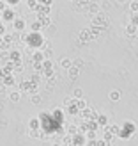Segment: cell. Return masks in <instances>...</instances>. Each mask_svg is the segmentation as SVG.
Masks as SVG:
<instances>
[{"instance_id":"cell-15","label":"cell","mask_w":138,"mask_h":146,"mask_svg":"<svg viewBox=\"0 0 138 146\" xmlns=\"http://www.w3.org/2000/svg\"><path fill=\"white\" fill-rule=\"evenodd\" d=\"M41 29H43V25H41V21L37 20V21H34V23L30 25V32H41Z\"/></svg>"},{"instance_id":"cell-8","label":"cell","mask_w":138,"mask_h":146,"mask_svg":"<svg viewBox=\"0 0 138 146\" xmlns=\"http://www.w3.org/2000/svg\"><path fill=\"white\" fill-rule=\"evenodd\" d=\"M60 66L64 70H71L73 68V61L69 59V57H62V59H60Z\"/></svg>"},{"instance_id":"cell-10","label":"cell","mask_w":138,"mask_h":146,"mask_svg":"<svg viewBox=\"0 0 138 146\" xmlns=\"http://www.w3.org/2000/svg\"><path fill=\"white\" fill-rule=\"evenodd\" d=\"M12 27L16 29V31H25V21L21 20V18H16L12 21Z\"/></svg>"},{"instance_id":"cell-3","label":"cell","mask_w":138,"mask_h":146,"mask_svg":"<svg viewBox=\"0 0 138 146\" xmlns=\"http://www.w3.org/2000/svg\"><path fill=\"white\" fill-rule=\"evenodd\" d=\"M28 130H34V132L41 130V121H39V118H32L30 121H28Z\"/></svg>"},{"instance_id":"cell-20","label":"cell","mask_w":138,"mask_h":146,"mask_svg":"<svg viewBox=\"0 0 138 146\" xmlns=\"http://www.w3.org/2000/svg\"><path fill=\"white\" fill-rule=\"evenodd\" d=\"M129 11H131L133 14H138V2H129Z\"/></svg>"},{"instance_id":"cell-4","label":"cell","mask_w":138,"mask_h":146,"mask_svg":"<svg viewBox=\"0 0 138 146\" xmlns=\"http://www.w3.org/2000/svg\"><path fill=\"white\" fill-rule=\"evenodd\" d=\"M138 34V27L133 25V23H128L126 25V36H129V38H133V36Z\"/></svg>"},{"instance_id":"cell-19","label":"cell","mask_w":138,"mask_h":146,"mask_svg":"<svg viewBox=\"0 0 138 146\" xmlns=\"http://www.w3.org/2000/svg\"><path fill=\"white\" fill-rule=\"evenodd\" d=\"M85 141H87V139H85V135L78 134V135H76V141H75V144H76V146H82V144H85Z\"/></svg>"},{"instance_id":"cell-28","label":"cell","mask_w":138,"mask_h":146,"mask_svg":"<svg viewBox=\"0 0 138 146\" xmlns=\"http://www.w3.org/2000/svg\"><path fill=\"white\" fill-rule=\"evenodd\" d=\"M67 132H69V134H76V132H78V130H76V125H69Z\"/></svg>"},{"instance_id":"cell-26","label":"cell","mask_w":138,"mask_h":146,"mask_svg":"<svg viewBox=\"0 0 138 146\" xmlns=\"http://www.w3.org/2000/svg\"><path fill=\"white\" fill-rule=\"evenodd\" d=\"M5 4H7V5H12V7H14V5H18V4H20V0H5Z\"/></svg>"},{"instance_id":"cell-6","label":"cell","mask_w":138,"mask_h":146,"mask_svg":"<svg viewBox=\"0 0 138 146\" xmlns=\"http://www.w3.org/2000/svg\"><path fill=\"white\" fill-rule=\"evenodd\" d=\"M108 98H110V102H119L120 100V91L119 89H112L108 93Z\"/></svg>"},{"instance_id":"cell-24","label":"cell","mask_w":138,"mask_h":146,"mask_svg":"<svg viewBox=\"0 0 138 146\" xmlns=\"http://www.w3.org/2000/svg\"><path fill=\"white\" fill-rule=\"evenodd\" d=\"M85 139H89V141H94V139H96V134H94V132H87Z\"/></svg>"},{"instance_id":"cell-17","label":"cell","mask_w":138,"mask_h":146,"mask_svg":"<svg viewBox=\"0 0 138 146\" xmlns=\"http://www.w3.org/2000/svg\"><path fill=\"white\" fill-rule=\"evenodd\" d=\"M9 55H11V61H12V62H18V61H21V59H20V55H21V54L18 52V50H12V52H11Z\"/></svg>"},{"instance_id":"cell-30","label":"cell","mask_w":138,"mask_h":146,"mask_svg":"<svg viewBox=\"0 0 138 146\" xmlns=\"http://www.w3.org/2000/svg\"><path fill=\"white\" fill-rule=\"evenodd\" d=\"M11 39H12L11 34H4V41H5V43H11Z\"/></svg>"},{"instance_id":"cell-14","label":"cell","mask_w":138,"mask_h":146,"mask_svg":"<svg viewBox=\"0 0 138 146\" xmlns=\"http://www.w3.org/2000/svg\"><path fill=\"white\" fill-rule=\"evenodd\" d=\"M73 98H75V100H82L83 98V89H82V87H76V89L73 91Z\"/></svg>"},{"instance_id":"cell-9","label":"cell","mask_w":138,"mask_h":146,"mask_svg":"<svg viewBox=\"0 0 138 146\" xmlns=\"http://www.w3.org/2000/svg\"><path fill=\"white\" fill-rule=\"evenodd\" d=\"M96 123H97V127H108V118H106L105 114H97Z\"/></svg>"},{"instance_id":"cell-35","label":"cell","mask_w":138,"mask_h":146,"mask_svg":"<svg viewBox=\"0 0 138 146\" xmlns=\"http://www.w3.org/2000/svg\"><path fill=\"white\" fill-rule=\"evenodd\" d=\"M53 146H62V144H60V143H55V144H53Z\"/></svg>"},{"instance_id":"cell-27","label":"cell","mask_w":138,"mask_h":146,"mask_svg":"<svg viewBox=\"0 0 138 146\" xmlns=\"http://www.w3.org/2000/svg\"><path fill=\"white\" fill-rule=\"evenodd\" d=\"M39 102H41V96H39V94H34V96H32V104H35V105H37Z\"/></svg>"},{"instance_id":"cell-12","label":"cell","mask_w":138,"mask_h":146,"mask_svg":"<svg viewBox=\"0 0 138 146\" xmlns=\"http://www.w3.org/2000/svg\"><path fill=\"white\" fill-rule=\"evenodd\" d=\"M2 84H4L5 87H11V86H14V84H16V78H14L12 75H7V77L2 80Z\"/></svg>"},{"instance_id":"cell-23","label":"cell","mask_w":138,"mask_h":146,"mask_svg":"<svg viewBox=\"0 0 138 146\" xmlns=\"http://www.w3.org/2000/svg\"><path fill=\"white\" fill-rule=\"evenodd\" d=\"M37 4H39V5H46V7H50V5L53 4V0H37Z\"/></svg>"},{"instance_id":"cell-13","label":"cell","mask_w":138,"mask_h":146,"mask_svg":"<svg viewBox=\"0 0 138 146\" xmlns=\"http://www.w3.org/2000/svg\"><path fill=\"white\" fill-rule=\"evenodd\" d=\"M106 132H110L112 135H119L120 127H119V125H108V127H106Z\"/></svg>"},{"instance_id":"cell-11","label":"cell","mask_w":138,"mask_h":146,"mask_svg":"<svg viewBox=\"0 0 138 146\" xmlns=\"http://www.w3.org/2000/svg\"><path fill=\"white\" fill-rule=\"evenodd\" d=\"M32 61H34L35 64H39V61H41V64H43V61H44V55H43V52H41V50H35V52H34Z\"/></svg>"},{"instance_id":"cell-18","label":"cell","mask_w":138,"mask_h":146,"mask_svg":"<svg viewBox=\"0 0 138 146\" xmlns=\"http://www.w3.org/2000/svg\"><path fill=\"white\" fill-rule=\"evenodd\" d=\"M39 21H41V25H43V29H44V27H48L50 23H52V20H50L48 16H39Z\"/></svg>"},{"instance_id":"cell-29","label":"cell","mask_w":138,"mask_h":146,"mask_svg":"<svg viewBox=\"0 0 138 146\" xmlns=\"http://www.w3.org/2000/svg\"><path fill=\"white\" fill-rule=\"evenodd\" d=\"M129 23H133V25L138 27V14H133V18H131V21H129Z\"/></svg>"},{"instance_id":"cell-33","label":"cell","mask_w":138,"mask_h":146,"mask_svg":"<svg viewBox=\"0 0 138 146\" xmlns=\"http://www.w3.org/2000/svg\"><path fill=\"white\" fill-rule=\"evenodd\" d=\"M5 89H7V87L4 84H0V93H5Z\"/></svg>"},{"instance_id":"cell-5","label":"cell","mask_w":138,"mask_h":146,"mask_svg":"<svg viewBox=\"0 0 138 146\" xmlns=\"http://www.w3.org/2000/svg\"><path fill=\"white\" fill-rule=\"evenodd\" d=\"M7 98H9V102L16 104V102H20V98H21V93H20L18 89H14V91H11L9 94H7Z\"/></svg>"},{"instance_id":"cell-34","label":"cell","mask_w":138,"mask_h":146,"mask_svg":"<svg viewBox=\"0 0 138 146\" xmlns=\"http://www.w3.org/2000/svg\"><path fill=\"white\" fill-rule=\"evenodd\" d=\"M87 146H97V143L96 141H90V143H87Z\"/></svg>"},{"instance_id":"cell-21","label":"cell","mask_w":138,"mask_h":146,"mask_svg":"<svg viewBox=\"0 0 138 146\" xmlns=\"http://www.w3.org/2000/svg\"><path fill=\"white\" fill-rule=\"evenodd\" d=\"M27 5H28V7H30V9L34 11L35 7H37V0H27Z\"/></svg>"},{"instance_id":"cell-36","label":"cell","mask_w":138,"mask_h":146,"mask_svg":"<svg viewBox=\"0 0 138 146\" xmlns=\"http://www.w3.org/2000/svg\"><path fill=\"white\" fill-rule=\"evenodd\" d=\"M133 2H138V0H133Z\"/></svg>"},{"instance_id":"cell-31","label":"cell","mask_w":138,"mask_h":146,"mask_svg":"<svg viewBox=\"0 0 138 146\" xmlns=\"http://www.w3.org/2000/svg\"><path fill=\"white\" fill-rule=\"evenodd\" d=\"M5 0H0V13H2V11H5Z\"/></svg>"},{"instance_id":"cell-25","label":"cell","mask_w":138,"mask_h":146,"mask_svg":"<svg viewBox=\"0 0 138 146\" xmlns=\"http://www.w3.org/2000/svg\"><path fill=\"white\" fill-rule=\"evenodd\" d=\"M28 135L30 137H41V132L37 130V132H34V130H28Z\"/></svg>"},{"instance_id":"cell-22","label":"cell","mask_w":138,"mask_h":146,"mask_svg":"<svg viewBox=\"0 0 138 146\" xmlns=\"http://www.w3.org/2000/svg\"><path fill=\"white\" fill-rule=\"evenodd\" d=\"M41 66H43V68H46V71H48V70H52V61H50V59L43 61V64H41Z\"/></svg>"},{"instance_id":"cell-2","label":"cell","mask_w":138,"mask_h":146,"mask_svg":"<svg viewBox=\"0 0 138 146\" xmlns=\"http://www.w3.org/2000/svg\"><path fill=\"white\" fill-rule=\"evenodd\" d=\"M135 132H136V127H135V123H131V121H126L124 125L120 127L119 137H126V139H129V137H131Z\"/></svg>"},{"instance_id":"cell-16","label":"cell","mask_w":138,"mask_h":146,"mask_svg":"<svg viewBox=\"0 0 138 146\" xmlns=\"http://www.w3.org/2000/svg\"><path fill=\"white\" fill-rule=\"evenodd\" d=\"M76 107H78V111L80 112H82V111H85V109H87V102L82 98V100H76Z\"/></svg>"},{"instance_id":"cell-1","label":"cell","mask_w":138,"mask_h":146,"mask_svg":"<svg viewBox=\"0 0 138 146\" xmlns=\"http://www.w3.org/2000/svg\"><path fill=\"white\" fill-rule=\"evenodd\" d=\"M25 43L28 41V46H34V48H41L43 45H44V38L41 36V32H28L27 38H23Z\"/></svg>"},{"instance_id":"cell-32","label":"cell","mask_w":138,"mask_h":146,"mask_svg":"<svg viewBox=\"0 0 138 146\" xmlns=\"http://www.w3.org/2000/svg\"><path fill=\"white\" fill-rule=\"evenodd\" d=\"M78 75V70L76 68H71V77H76Z\"/></svg>"},{"instance_id":"cell-7","label":"cell","mask_w":138,"mask_h":146,"mask_svg":"<svg viewBox=\"0 0 138 146\" xmlns=\"http://www.w3.org/2000/svg\"><path fill=\"white\" fill-rule=\"evenodd\" d=\"M2 18L5 20V21H14V9L11 11V9H5V11H2Z\"/></svg>"}]
</instances>
